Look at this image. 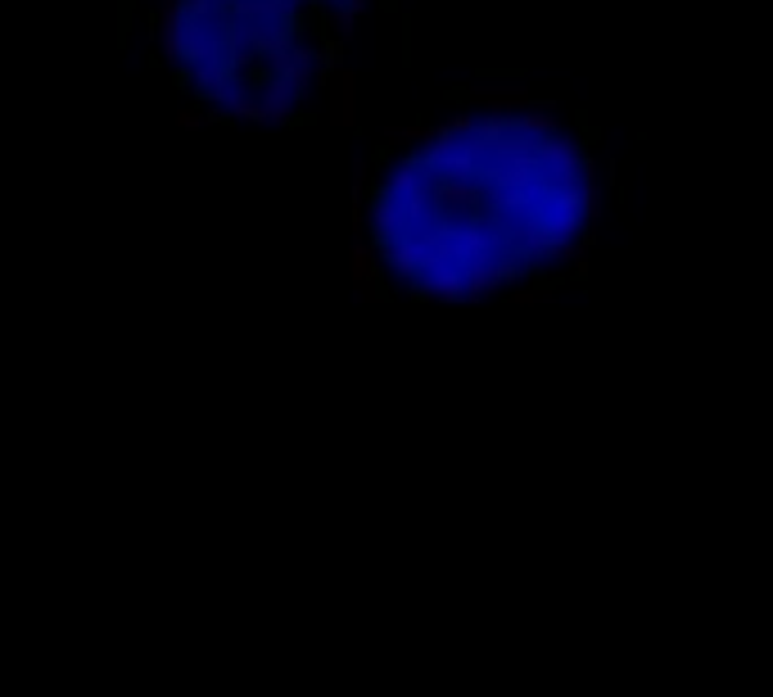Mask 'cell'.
Returning a JSON list of instances; mask_svg holds the SVG:
<instances>
[{
	"label": "cell",
	"mask_w": 773,
	"mask_h": 697,
	"mask_svg": "<svg viewBox=\"0 0 773 697\" xmlns=\"http://www.w3.org/2000/svg\"><path fill=\"white\" fill-rule=\"evenodd\" d=\"M466 100H470L466 109H475V114H521L538 95L530 87H515V82H485V87H470Z\"/></svg>",
	"instance_id": "obj_1"
},
{
	"label": "cell",
	"mask_w": 773,
	"mask_h": 697,
	"mask_svg": "<svg viewBox=\"0 0 773 697\" xmlns=\"http://www.w3.org/2000/svg\"><path fill=\"white\" fill-rule=\"evenodd\" d=\"M321 87H326V100H330L326 119L336 127H353L357 123V72L349 64H340Z\"/></svg>",
	"instance_id": "obj_2"
},
{
	"label": "cell",
	"mask_w": 773,
	"mask_h": 697,
	"mask_svg": "<svg viewBox=\"0 0 773 697\" xmlns=\"http://www.w3.org/2000/svg\"><path fill=\"white\" fill-rule=\"evenodd\" d=\"M349 277H353V295L357 300H376L380 295V254H376V245L366 240V236H357L353 245H349Z\"/></svg>",
	"instance_id": "obj_3"
},
{
	"label": "cell",
	"mask_w": 773,
	"mask_h": 697,
	"mask_svg": "<svg viewBox=\"0 0 773 697\" xmlns=\"http://www.w3.org/2000/svg\"><path fill=\"white\" fill-rule=\"evenodd\" d=\"M177 42H181V5L177 0H163L159 14H155V46H159V59L168 68L177 64Z\"/></svg>",
	"instance_id": "obj_4"
},
{
	"label": "cell",
	"mask_w": 773,
	"mask_h": 697,
	"mask_svg": "<svg viewBox=\"0 0 773 697\" xmlns=\"http://www.w3.org/2000/svg\"><path fill=\"white\" fill-rule=\"evenodd\" d=\"M213 123V114L204 104H181L177 109V127H186V132H200V127H208Z\"/></svg>",
	"instance_id": "obj_5"
},
{
	"label": "cell",
	"mask_w": 773,
	"mask_h": 697,
	"mask_svg": "<svg viewBox=\"0 0 773 697\" xmlns=\"http://www.w3.org/2000/svg\"><path fill=\"white\" fill-rule=\"evenodd\" d=\"M366 187H372V164L357 159L353 164V191H366Z\"/></svg>",
	"instance_id": "obj_6"
}]
</instances>
